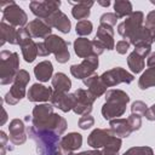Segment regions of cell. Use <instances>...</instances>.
<instances>
[{"label": "cell", "mask_w": 155, "mask_h": 155, "mask_svg": "<svg viewBox=\"0 0 155 155\" xmlns=\"http://www.w3.org/2000/svg\"><path fill=\"white\" fill-rule=\"evenodd\" d=\"M29 80H30L29 73L24 69H19L15 80H13V82H12V86H11L10 91L4 97L5 102L10 105H15L22 98H24L25 97V87H27Z\"/></svg>", "instance_id": "5b68a950"}, {"label": "cell", "mask_w": 155, "mask_h": 155, "mask_svg": "<svg viewBox=\"0 0 155 155\" xmlns=\"http://www.w3.org/2000/svg\"><path fill=\"white\" fill-rule=\"evenodd\" d=\"M75 96V104L73 108V111L76 115H88L92 111V105L94 101L97 99L88 90L85 88H78L74 92Z\"/></svg>", "instance_id": "30bf717a"}, {"label": "cell", "mask_w": 155, "mask_h": 155, "mask_svg": "<svg viewBox=\"0 0 155 155\" xmlns=\"http://www.w3.org/2000/svg\"><path fill=\"white\" fill-rule=\"evenodd\" d=\"M19 68V57L16 52L1 51L0 52V84H12Z\"/></svg>", "instance_id": "3957f363"}, {"label": "cell", "mask_w": 155, "mask_h": 155, "mask_svg": "<svg viewBox=\"0 0 155 155\" xmlns=\"http://www.w3.org/2000/svg\"><path fill=\"white\" fill-rule=\"evenodd\" d=\"M114 137V133L111 132V130H107V128H96L93 130L88 138H87V144L90 147H92L93 149H102L104 148Z\"/></svg>", "instance_id": "4fadbf2b"}, {"label": "cell", "mask_w": 155, "mask_h": 155, "mask_svg": "<svg viewBox=\"0 0 155 155\" xmlns=\"http://www.w3.org/2000/svg\"><path fill=\"white\" fill-rule=\"evenodd\" d=\"M27 31L29 33V35L34 39H46L47 36L52 35V28L44 21L40 18L33 19L31 22H29L25 25Z\"/></svg>", "instance_id": "2e32d148"}, {"label": "cell", "mask_w": 155, "mask_h": 155, "mask_svg": "<svg viewBox=\"0 0 155 155\" xmlns=\"http://www.w3.org/2000/svg\"><path fill=\"white\" fill-rule=\"evenodd\" d=\"M0 35H1V41H0L1 46L5 42H10L12 45H18V29H16L15 27H12L2 21L0 23Z\"/></svg>", "instance_id": "d4e9b609"}, {"label": "cell", "mask_w": 155, "mask_h": 155, "mask_svg": "<svg viewBox=\"0 0 155 155\" xmlns=\"http://www.w3.org/2000/svg\"><path fill=\"white\" fill-rule=\"evenodd\" d=\"M130 45H131V44H130L127 40H120V41L116 42V45H115V50H116L117 53H120V54H125V53L128 51Z\"/></svg>", "instance_id": "60d3db41"}, {"label": "cell", "mask_w": 155, "mask_h": 155, "mask_svg": "<svg viewBox=\"0 0 155 155\" xmlns=\"http://www.w3.org/2000/svg\"><path fill=\"white\" fill-rule=\"evenodd\" d=\"M82 145V136L78 132H71L64 136L59 142V150L62 155H71Z\"/></svg>", "instance_id": "5bb4252c"}, {"label": "cell", "mask_w": 155, "mask_h": 155, "mask_svg": "<svg viewBox=\"0 0 155 155\" xmlns=\"http://www.w3.org/2000/svg\"><path fill=\"white\" fill-rule=\"evenodd\" d=\"M8 139H10V138L6 136V133H5L4 131H1V132H0V155H5L6 149H7L6 144H7V140H8Z\"/></svg>", "instance_id": "7bdbcfd3"}, {"label": "cell", "mask_w": 155, "mask_h": 155, "mask_svg": "<svg viewBox=\"0 0 155 155\" xmlns=\"http://www.w3.org/2000/svg\"><path fill=\"white\" fill-rule=\"evenodd\" d=\"M0 7L2 10V22H6L7 24L15 27V28H24L28 23V16L24 12L19 5H17L15 1H5L0 4Z\"/></svg>", "instance_id": "277c9868"}, {"label": "cell", "mask_w": 155, "mask_h": 155, "mask_svg": "<svg viewBox=\"0 0 155 155\" xmlns=\"http://www.w3.org/2000/svg\"><path fill=\"white\" fill-rule=\"evenodd\" d=\"M98 57L97 56H91L85 58L80 64H73L70 67V73L74 78L85 80L86 78L93 75L98 68Z\"/></svg>", "instance_id": "7c38bea8"}, {"label": "cell", "mask_w": 155, "mask_h": 155, "mask_svg": "<svg viewBox=\"0 0 155 155\" xmlns=\"http://www.w3.org/2000/svg\"><path fill=\"white\" fill-rule=\"evenodd\" d=\"M155 86V69L148 68L138 80V87L140 90H147L149 87Z\"/></svg>", "instance_id": "4dcf8cb0"}, {"label": "cell", "mask_w": 155, "mask_h": 155, "mask_svg": "<svg viewBox=\"0 0 155 155\" xmlns=\"http://www.w3.org/2000/svg\"><path fill=\"white\" fill-rule=\"evenodd\" d=\"M92 29H93V25L87 19L79 21L76 23V27H75V31H76L78 35H80V38H84V36L90 35L92 33Z\"/></svg>", "instance_id": "836d02e7"}, {"label": "cell", "mask_w": 155, "mask_h": 155, "mask_svg": "<svg viewBox=\"0 0 155 155\" xmlns=\"http://www.w3.org/2000/svg\"><path fill=\"white\" fill-rule=\"evenodd\" d=\"M53 74V65L50 61H42L34 67V75L41 82H47L52 79Z\"/></svg>", "instance_id": "484cf974"}, {"label": "cell", "mask_w": 155, "mask_h": 155, "mask_svg": "<svg viewBox=\"0 0 155 155\" xmlns=\"http://www.w3.org/2000/svg\"><path fill=\"white\" fill-rule=\"evenodd\" d=\"M144 27L149 30V33H150V35H151V38H153V41L155 42V10L150 11V12L147 15Z\"/></svg>", "instance_id": "d590c367"}, {"label": "cell", "mask_w": 155, "mask_h": 155, "mask_svg": "<svg viewBox=\"0 0 155 155\" xmlns=\"http://www.w3.org/2000/svg\"><path fill=\"white\" fill-rule=\"evenodd\" d=\"M117 17L115 13H111V12H107V13H103L99 18V22L101 24H107V25H110V27H114L117 22Z\"/></svg>", "instance_id": "74e56055"}, {"label": "cell", "mask_w": 155, "mask_h": 155, "mask_svg": "<svg viewBox=\"0 0 155 155\" xmlns=\"http://www.w3.org/2000/svg\"><path fill=\"white\" fill-rule=\"evenodd\" d=\"M36 45H38V54L39 56L46 57V56L50 54L48 51H47V48H46V46H45V44H44V41L42 42H36Z\"/></svg>", "instance_id": "f6af8a7d"}, {"label": "cell", "mask_w": 155, "mask_h": 155, "mask_svg": "<svg viewBox=\"0 0 155 155\" xmlns=\"http://www.w3.org/2000/svg\"><path fill=\"white\" fill-rule=\"evenodd\" d=\"M50 101L53 107L58 108L63 113H68V111L73 110V108H74L75 96H74V93H69V92L53 91V94Z\"/></svg>", "instance_id": "9a60e30c"}, {"label": "cell", "mask_w": 155, "mask_h": 155, "mask_svg": "<svg viewBox=\"0 0 155 155\" xmlns=\"http://www.w3.org/2000/svg\"><path fill=\"white\" fill-rule=\"evenodd\" d=\"M98 4H99L101 6H104V7H108V6L110 5V1H109V0H107V1H102V0H98Z\"/></svg>", "instance_id": "681fc988"}, {"label": "cell", "mask_w": 155, "mask_h": 155, "mask_svg": "<svg viewBox=\"0 0 155 155\" xmlns=\"http://www.w3.org/2000/svg\"><path fill=\"white\" fill-rule=\"evenodd\" d=\"M134 52L138 53L142 58L148 57L151 53V46H147V45H140V46H136L134 47Z\"/></svg>", "instance_id": "b9f144b4"}, {"label": "cell", "mask_w": 155, "mask_h": 155, "mask_svg": "<svg viewBox=\"0 0 155 155\" xmlns=\"http://www.w3.org/2000/svg\"><path fill=\"white\" fill-rule=\"evenodd\" d=\"M61 1L58 0H45V1H30L29 8L34 16L40 19H46L54 12L59 11Z\"/></svg>", "instance_id": "8fae6325"}, {"label": "cell", "mask_w": 155, "mask_h": 155, "mask_svg": "<svg viewBox=\"0 0 155 155\" xmlns=\"http://www.w3.org/2000/svg\"><path fill=\"white\" fill-rule=\"evenodd\" d=\"M150 2H151V4H153V5H155V0H151V1H150Z\"/></svg>", "instance_id": "816d5d0a"}, {"label": "cell", "mask_w": 155, "mask_h": 155, "mask_svg": "<svg viewBox=\"0 0 155 155\" xmlns=\"http://www.w3.org/2000/svg\"><path fill=\"white\" fill-rule=\"evenodd\" d=\"M122 155H154V151L150 147H132Z\"/></svg>", "instance_id": "e575fe53"}, {"label": "cell", "mask_w": 155, "mask_h": 155, "mask_svg": "<svg viewBox=\"0 0 155 155\" xmlns=\"http://www.w3.org/2000/svg\"><path fill=\"white\" fill-rule=\"evenodd\" d=\"M144 22V15L142 11H134L132 15H130L124 22H121L117 25V33L126 40L131 38L132 34H134L138 29L143 27Z\"/></svg>", "instance_id": "9c48e42d"}, {"label": "cell", "mask_w": 155, "mask_h": 155, "mask_svg": "<svg viewBox=\"0 0 155 155\" xmlns=\"http://www.w3.org/2000/svg\"><path fill=\"white\" fill-rule=\"evenodd\" d=\"M127 120H128V124H130V126H131L132 132H133V131H138V130L142 127V116L131 113V115L127 117Z\"/></svg>", "instance_id": "ab89813d"}, {"label": "cell", "mask_w": 155, "mask_h": 155, "mask_svg": "<svg viewBox=\"0 0 155 155\" xmlns=\"http://www.w3.org/2000/svg\"><path fill=\"white\" fill-rule=\"evenodd\" d=\"M127 64H128V68L131 69V71L134 73V74L140 73L144 69V65H145L144 58H142L134 51L128 54V57H127Z\"/></svg>", "instance_id": "f546056e"}, {"label": "cell", "mask_w": 155, "mask_h": 155, "mask_svg": "<svg viewBox=\"0 0 155 155\" xmlns=\"http://www.w3.org/2000/svg\"><path fill=\"white\" fill-rule=\"evenodd\" d=\"M130 96L122 90H108L105 92V103L102 107V116L105 120L119 119L126 111Z\"/></svg>", "instance_id": "7a4b0ae2"}, {"label": "cell", "mask_w": 155, "mask_h": 155, "mask_svg": "<svg viewBox=\"0 0 155 155\" xmlns=\"http://www.w3.org/2000/svg\"><path fill=\"white\" fill-rule=\"evenodd\" d=\"M74 46V52L78 57L80 58H87L91 56H94L93 52V45H92V40H88L86 38H78L75 39V41L73 42Z\"/></svg>", "instance_id": "7402d4cb"}, {"label": "cell", "mask_w": 155, "mask_h": 155, "mask_svg": "<svg viewBox=\"0 0 155 155\" xmlns=\"http://www.w3.org/2000/svg\"><path fill=\"white\" fill-rule=\"evenodd\" d=\"M44 44L48 53H53L58 63L64 64L70 59V53L68 50V42L58 35H50L44 40Z\"/></svg>", "instance_id": "8992f818"}, {"label": "cell", "mask_w": 155, "mask_h": 155, "mask_svg": "<svg viewBox=\"0 0 155 155\" xmlns=\"http://www.w3.org/2000/svg\"><path fill=\"white\" fill-rule=\"evenodd\" d=\"M73 6L71 8V15L75 19H80V21H84L86 18H88L90 13H91V7L92 5L94 4L93 1L91 0H81V1H76V2H73V1H69Z\"/></svg>", "instance_id": "cb8c5ba5"}, {"label": "cell", "mask_w": 155, "mask_h": 155, "mask_svg": "<svg viewBox=\"0 0 155 155\" xmlns=\"http://www.w3.org/2000/svg\"><path fill=\"white\" fill-rule=\"evenodd\" d=\"M71 155H101V150L93 149V150H86V151H81V153H73Z\"/></svg>", "instance_id": "7dc6e473"}, {"label": "cell", "mask_w": 155, "mask_h": 155, "mask_svg": "<svg viewBox=\"0 0 155 155\" xmlns=\"http://www.w3.org/2000/svg\"><path fill=\"white\" fill-rule=\"evenodd\" d=\"M27 133L36 144L39 155H62L59 150V136L50 131H40L34 126L27 127Z\"/></svg>", "instance_id": "6da1fadb"}, {"label": "cell", "mask_w": 155, "mask_h": 155, "mask_svg": "<svg viewBox=\"0 0 155 155\" xmlns=\"http://www.w3.org/2000/svg\"><path fill=\"white\" fill-rule=\"evenodd\" d=\"M2 120H1V125H4L5 124V121H6V119H7V115H6V111H5V109H2Z\"/></svg>", "instance_id": "f907efd6"}, {"label": "cell", "mask_w": 155, "mask_h": 155, "mask_svg": "<svg viewBox=\"0 0 155 155\" xmlns=\"http://www.w3.org/2000/svg\"><path fill=\"white\" fill-rule=\"evenodd\" d=\"M109 126L114 136L119 138H127L132 133V130H131V126L127 119H122V117L113 119L109 121Z\"/></svg>", "instance_id": "44dd1931"}, {"label": "cell", "mask_w": 155, "mask_h": 155, "mask_svg": "<svg viewBox=\"0 0 155 155\" xmlns=\"http://www.w3.org/2000/svg\"><path fill=\"white\" fill-rule=\"evenodd\" d=\"M147 65L149 68H154L155 69V52H151L148 57H147Z\"/></svg>", "instance_id": "c3c4849f"}, {"label": "cell", "mask_w": 155, "mask_h": 155, "mask_svg": "<svg viewBox=\"0 0 155 155\" xmlns=\"http://www.w3.org/2000/svg\"><path fill=\"white\" fill-rule=\"evenodd\" d=\"M51 114H53V105L52 104H38L34 107L33 113H31V119L34 120H42L47 116H50Z\"/></svg>", "instance_id": "1f68e13d"}, {"label": "cell", "mask_w": 155, "mask_h": 155, "mask_svg": "<svg viewBox=\"0 0 155 155\" xmlns=\"http://www.w3.org/2000/svg\"><path fill=\"white\" fill-rule=\"evenodd\" d=\"M114 13L116 15L117 18H124V17H128L130 15H132L133 8H132V4L127 0H116L114 2Z\"/></svg>", "instance_id": "f1b7e54d"}, {"label": "cell", "mask_w": 155, "mask_h": 155, "mask_svg": "<svg viewBox=\"0 0 155 155\" xmlns=\"http://www.w3.org/2000/svg\"><path fill=\"white\" fill-rule=\"evenodd\" d=\"M31 126L40 131H50L54 132L58 136H62L67 130V120L63 116L53 113L42 120L31 119Z\"/></svg>", "instance_id": "52a82bcc"}, {"label": "cell", "mask_w": 155, "mask_h": 155, "mask_svg": "<svg viewBox=\"0 0 155 155\" xmlns=\"http://www.w3.org/2000/svg\"><path fill=\"white\" fill-rule=\"evenodd\" d=\"M78 125H79V127H80L81 130H88V128H91V127L94 125V119H93V116H91L90 114H88V115H84V116H81V117L79 119Z\"/></svg>", "instance_id": "f35d334b"}, {"label": "cell", "mask_w": 155, "mask_h": 155, "mask_svg": "<svg viewBox=\"0 0 155 155\" xmlns=\"http://www.w3.org/2000/svg\"><path fill=\"white\" fill-rule=\"evenodd\" d=\"M148 110V105L142 102V101H136L131 105V111L132 114H137L139 116H145V113Z\"/></svg>", "instance_id": "8d00e7d4"}, {"label": "cell", "mask_w": 155, "mask_h": 155, "mask_svg": "<svg viewBox=\"0 0 155 155\" xmlns=\"http://www.w3.org/2000/svg\"><path fill=\"white\" fill-rule=\"evenodd\" d=\"M92 45H93V52H94V56H101L103 52H104V50H105V47L103 46V44L102 42H99L97 39H93L92 40Z\"/></svg>", "instance_id": "ee69618b"}, {"label": "cell", "mask_w": 155, "mask_h": 155, "mask_svg": "<svg viewBox=\"0 0 155 155\" xmlns=\"http://www.w3.org/2000/svg\"><path fill=\"white\" fill-rule=\"evenodd\" d=\"M53 94V88L44 86L41 84H34L29 87L27 92V98L29 102H47Z\"/></svg>", "instance_id": "ac0fdd59"}, {"label": "cell", "mask_w": 155, "mask_h": 155, "mask_svg": "<svg viewBox=\"0 0 155 155\" xmlns=\"http://www.w3.org/2000/svg\"><path fill=\"white\" fill-rule=\"evenodd\" d=\"M128 42L136 47V46H140V45L151 46V44L154 41H153V38H151L149 30L143 25L140 29H138L134 34L131 35V38L128 39Z\"/></svg>", "instance_id": "4316f807"}, {"label": "cell", "mask_w": 155, "mask_h": 155, "mask_svg": "<svg viewBox=\"0 0 155 155\" xmlns=\"http://www.w3.org/2000/svg\"><path fill=\"white\" fill-rule=\"evenodd\" d=\"M51 84L53 91L58 92H69L71 87V81L64 73H56L51 79Z\"/></svg>", "instance_id": "83f0119b"}, {"label": "cell", "mask_w": 155, "mask_h": 155, "mask_svg": "<svg viewBox=\"0 0 155 155\" xmlns=\"http://www.w3.org/2000/svg\"><path fill=\"white\" fill-rule=\"evenodd\" d=\"M99 42L103 44V46L107 50H114L115 48V41H114V29L110 25L107 24H99L97 28L96 38Z\"/></svg>", "instance_id": "ffe728a7"}, {"label": "cell", "mask_w": 155, "mask_h": 155, "mask_svg": "<svg viewBox=\"0 0 155 155\" xmlns=\"http://www.w3.org/2000/svg\"><path fill=\"white\" fill-rule=\"evenodd\" d=\"M145 119L149 121H155V103L148 108V110L145 113Z\"/></svg>", "instance_id": "bcb514c9"}, {"label": "cell", "mask_w": 155, "mask_h": 155, "mask_svg": "<svg viewBox=\"0 0 155 155\" xmlns=\"http://www.w3.org/2000/svg\"><path fill=\"white\" fill-rule=\"evenodd\" d=\"M99 78L107 87H113V86H116V85L122 84V82L124 84H131L134 80L133 74L128 73L127 70H125L121 67H115L110 70H107Z\"/></svg>", "instance_id": "ba28073f"}, {"label": "cell", "mask_w": 155, "mask_h": 155, "mask_svg": "<svg viewBox=\"0 0 155 155\" xmlns=\"http://www.w3.org/2000/svg\"><path fill=\"white\" fill-rule=\"evenodd\" d=\"M82 81H84V85L87 87V90H88L96 98L101 97L102 94H105V92H107V86L102 82L101 78H99L96 73H94L93 75L86 78V79L82 80Z\"/></svg>", "instance_id": "603a6c76"}, {"label": "cell", "mask_w": 155, "mask_h": 155, "mask_svg": "<svg viewBox=\"0 0 155 155\" xmlns=\"http://www.w3.org/2000/svg\"><path fill=\"white\" fill-rule=\"evenodd\" d=\"M8 132H10V142L15 145H21L27 140V128L24 126V122L19 119L11 120L8 125Z\"/></svg>", "instance_id": "e0dca14e"}, {"label": "cell", "mask_w": 155, "mask_h": 155, "mask_svg": "<svg viewBox=\"0 0 155 155\" xmlns=\"http://www.w3.org/2000/svg\"><path fill=\"white\" fill-rule=\"evenodd\" d=\"M122 142L121 138L114 136L111 138V140L101 150V155H119V151L121 149Z\"/></svg>", "instance_id": "d6a6232c"}, {"label": "cell", "mask_w": 155, "mask_h": 155, "mask_svg": "<svg viewBox=\"0 0 155 155\" xmlns=\"http://www.w3.org/2000/svg\"><path fill=\"white\" fill-rule=\"evenodd\" d=\"M51 28H56L58 29L61 33H64V34H68L70 31V28H71V23H70V19L68 18V16L65 13H63L62 11H57L54 12L53 15H51L48 18L44 19Z\"/></svg>", "instance_id": "d6986e66"}]
</instances>
